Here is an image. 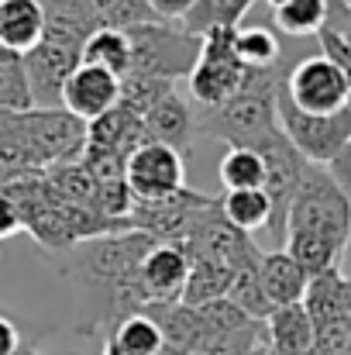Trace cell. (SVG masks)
<instances>
[{
    "mask_svg": "<svg viewBox=\"0 0 351 355\" xmlns=\"http://www.w3.org/2000/svg\"><path fill=\"white\" fill-rule=\"evenodd\" d=\"M21 345H24V342H21L17 324H14L7 314H0V355H14Z\"/></svg>",
    "mask_w": 351,
    "mask_h": 355,
    "instance_id": "8d00e7d4",
    "label": "cell"
},
{
    "mask_svg": "<svg viewBox=\"0 0 351 355\" xmlns=\"http://www.w3.org/2000/svg\"><path fill=\"white\" fill-rule=\"evenodd\" d=\"M172 90H176V87H172L169 80L127 73V76H120V101H117V107H124V111L145 118V114H148L165 94H172Z\"/></svg>",
    "mask_w": 351,
    "mask_h": 355,
    "instance_id": "f546056e",
    "label": "cell"
},
{
    "mask_svg": "<svg viewBox=\"0 0 351 355\" xmlns=\"http://www.w3.org/2000/svg\"><path fill=\"white\" fill-rule=\"evenodd\" d=\"M282 94L293 101L296 111L314 118H334L351 111V83L348 76L324 55L300 59L282 73Z\"/></svg>",
    "mask_w": 351,
    "mask_h": 355,
    "instance_id": "5b68a950",
    "label": "cell"
},
{
    "mask_svg": "<svg viewBox=\"0 0 351 355\" xmlns=\"http://www.w3.org/2000/svg\"><path fill=\"white\" fill-rule=\"evenodd\" d=\"M331 17V0H286L282 7H276L272 21L282 35L289 38H310L321 35V28Z\"/></svg>",
    "mask_w": 351,
    "mask_h": 355,
    "instance_id": "cb8c5ba5",
    "label": "cell"
},
{
    "mask_svg": "<svg viewBox=\"0 0 351 355\" xmlns=\"http://www.w3.org/2000/svg\"><path fill=\"white\" fill-rule=\"evenodd\" d=\"M127 190L138 204H155L186 187V162L176 148L145 141L138 152L127 155Z\"/></svg>",
    "mask_w": 351,
    "mask_h": 355,
    "instance_id": "9c48e42d",
    "label": "cell"
},
{
    "mask_svg": "<svg viewBox=\"0 0 351 355\" xmlns=\"http://www.w3.org/2000/svg\"><path fill=\"white\" fill-rule=\"evenodd\" d=\"M345 3H348V7H351V0H345Z\"/></svg>",
    "mask_w": 351,
    "mask_h": 355,
    "instance_id": "ee69618b",
    "label": "cell"
},
{
    "mask_svg": "<svg viewBox=\"0 0 351 355\" xmlns=\"http://www.w3.org/2000/svg\"><path fill=\"white\" fill-rule=\"evenodd\" d=\"M234 31L237 28H214L204 35L200 59H197L193 73L186 76V90H190V101L197 104V111H214V107L228 104L251 76L234 55Z\"/></svg>",
    "mask_w": 351,
    "mask_h": 355,
    "instance_id": "277c9868",
    "label": "cell"
},
{
    "mask_svg": "<svg viewBox=\"0 0 351 355\" xmlns=\"http://www.w3.org/2000/svg\"><path fill=\"white\" fill-rule=\"evenodd\" d=\"M14 355H38V352H35L31 345H21V349H17V352H14Z\"/></svg>",
    "mask_w": 351,
    "mask_h": 355,
    "instance_id": "60d3db41",
    "label": "cell"
},
{
    "mask_svg": "<svg viewBox=\"0 0 351 355\" xmlns=\"http://www.w3.org/2000/svg\"><path fill=\"white\" fill-rule=\"evenodd\" d=\"M0 314H3V311H0Z\"/></svg>",
    "mask_w": 351,
    "mask_h": 355,
    "instance_id": "f6af8a7d",
    "label": "cell"
},
{
    "mask_svg": "<svg viewBox=\"0 0 351 355\" xmlns=\"http://www.w3.org/2000/svg\"><path fill=\"white\" fill-rule=\"evenodd\" d=\"M327 173L338 180V187H341V190L351 197V141L341 148V152H338V159L327 166Z\"/></svg>",
    "mask_w": 351,
    "mask_h": 355,
    "instance_id": "e575fe53",
    "label": "cell"
},
{
    "mask_svg": "<svg viewBox=\"0 0 351 355\" xmlns=\"http://www.w3.org/2000/svg\"><path fill=\"white\" fill-rule=\"evenodd\" d=\"M104 355H162V331L148 314L120 318L104 338Z\"/></svg>",
    "mask_w": 351,
    "mask_h": 355,
    "instance_id": "ffe728a7",
    "label": "cell"
},
{
    "mask_svg": "<svg viewBox=\"0 0 351 355\" xmlns=\"http://www.w3.org/2000/svg\"><path fill=\"white\" fill-rule=\"evenodd\" d=\"M303 307H307L314 328H327V324L351 321V283L338 269H327V272L314 276L310 286H307Z\"/></svg>",
    "mask_w": 351,
    "mask_h": 355,
    "instance_id": "e0dca14e",
    "label": "cell"
},
{
    "mask_svg": "<svg viewBox=\"0 0 351 355\" xmlns=\"http://www.w3.org/2000/svg\"><path fill=\"white\" fill-rule=\"evenodd\" d=\"M251 3L255 0H197L179 24L200 38L214 28H241V17L251 10Z\"/></svg>",
    "mask_w": 351,
    "mask_h": 355,
    "instance_id": "4316f807",
    "label": "cell"
},
{
    "mask_svg": "<svg viewBox=\"0 0 351 355\" xmlns=\"http://www.w3.org/2000/svg\"><path fill=\"white\" fill-rule=\"evenodd\" d=\"M35 169H42V166H38L35 152L28 148V141L17 131L0 138V187L17 180V176H24V173H35Z\"/></svg>",
    "mask_w": 351,
    "mask_h": 355,
    "instance_id": "1f68e13d",
    "label": "cell"
},
{
    "mask_svg": "<svg viewBox=\"0 0 351 355\" xmlns=\"http://www.w3.org/2000/svg\"><path fill=\"white\" fill-rule=\"evenodd\" d=\"M258 262H262V252H258L255 259H248L244 266L234 269V283H231V290H228V300H231L237 311H244L251 321H262V324H265V318H269L276 307L269 304V297H265V290H262Z\"/></svg>",
    "mask_w": 351,
    "mask_h": 355,
    "instance_id": "d4e9b609",
    "label": "cell"
},
{
    "mask_svg": "<svg viewBox=\"0 0 351 355\" xmlns=\"http://www.w3.org/2000/svg\"><path fill=\"white\" fill-rule=\"evenodd\" d=\"M0 107H10L17 114L31 111V90H28V76H24L21 55L0 59Z\"/></svg>",
    "mask_w": 351,
    "mask_h": 355,
    "instance_id": "4dcf8cb0",
    "label": "cell"
},
{
    "mask_svg": "<svg viewBox=\"0 0 351 355\" xmlns=\"http://www.w3.org/2000/svg\"><path fill=\"white\" fill-rule=\"evenodd\" d=\"M148 3H152V10H155L162 21H176V24H179V21L193 10L197 0H148Z\"/></svg>",
    "mask_w": 351,
    "mask_h": 355,
    "instance_id": "836d02e7",
    "label": "cell"
},
{
    "mask_svg": "<svg viewBox=\"0 0 351 355\" xmlns=\"http://www.w3.org/2000/svg\"><path fill=\"white\" fill-rule=\"evenodd\" d=\"M286 69L251 73L248 83L234 94L228 104L214 111H197V135L221 138L228 148H248L262 135L279 128V83Z\"/></svg>",
    "mask_w": 351,
    "mask_h": 355,
    "instance_id": "6da1fadb",
    "label": "cell"
},
{
    "mask_svg": "<svg viewBox=\"0 0 351 355\" xmlns=\"http://www.w3.org/2000/svg\"><path fill=\"white\" fill-rule=\"evenodd\" d=\"M248 148H255L262 155V166H265V187L262 190L269 193L272 211H276L269 235L286 238V211H289V204H293V197H296V190H300V183H303L307 169H310V162L289 145V138L279 128L269 131V135H262Z\"/></svg>",
    "mask_w": 351,
    "mask_h": 355,
    "instance_id": "ba28073f",
    "label": "cell"
},
{
    "mask_svg": "<svg viewBox=\"0 0 351 355\" xmlns=\"http://www.w3.org/2000/svg\"><path fill=\"white\" fill-rule=\"evenodd\" d=\"M17 232H24V228H21V214H17V207L0 193V238H10V235H17Z\"/></svg>",
    "mask_w": 351,
    "mask_h": 355,
    "instance_id": "d590c367",
    "label": "cell"
},
{
    "mask_svg": "<svg viewBox=\"0 0 351 355\" xmlns=\"http://www.w3.org/2000/svg\"><path fill=\"white\" fill-rule=\"evenodd\" d=\"M80 55H83V49L48 42V38H42L28 55H21L28 90H31V107H42V111L62 107V90H66L69 76L76 73Z\"/></svg>",
    "mask_w": 351,
    "mask_h": 355,
    "instance_id": "30bf717a",
    "label": "cell"
},
{
    "mask_svg": "<svg viewBox=\"0 0 351 355\" xmlns=\"http://www.w3.org/2000/svg\"><path fill=\"white\" fill-rule=\"evenodd\" d=\"M279 38L269 28H237L234 31V55L248 73L279 69Z\"/></svg>",
    "mask_w": 351,
    "mask_h": 355,
    "instance_id": "484cf974",
    "label": "cell"
},
{
    "mask_svg": "<svg viewBox=\"0 0 351 355\" xmlns=\"http://www.w3.org/2000/svg\"><path fill=\"white\" fill-rule=\"evenodd\" d=\"M83 66H97V69H107L114 76H127L131 73V38L127 31H117L100 24L87 45H83V55H80Z\"/></svg>",
    "mask_w": 351,
    "mask_h": 355,
    "instance_id": "7402d4cb",
    "label": "cell"
},
{
    "mask_svg": "<svg viewBox=\"0 0 351 355\" xmlns=\"http://www.w3.org/2000/svg\"><path fill=\"white\" fill-rule=\"evenodd\" d=\"M17 121H21V114H17V111H10V107H0V138L14 135V131H17Z\"/></svg>",
    "mask_w": 351,
    "mask_h": 355,
    "instance_id": "74e56055",
    "label": "cell"
},
{
    "mask_svg": "<svg viewBox=\"0 0 351 355\" xmlns=\"http://www.w3.org/2000/svg\"><path fill=\"white\" fill-rule=\"evenodd\" d=\"M279 131L310 166H331L338 152L351 141V111H341L334 118L303 114L293 107V101L282 94V83H279Z\"/></svg>",
    "mask_w": 351,
    "mask_h": 355,
    "instance_id": "52a82bcc",
    "label": "cell"
},
{
    "mask_svg": "<svg viewBox=\"0 0 351 355\" xmlns=\"http://www.w3.org/2000/svg\"><path fill=\"white\" fill-rule=\"evenodd\" d=\"M17 135L28 141L42 169L80 162L87 152V121L73 118L66 107H31L17 121Z\"/></svg>",
    "mask_w": 351,
    "mask_h": 355,
    "instance_id": "8992f818",
    "label": "cell"
},
{
    "mask_svg": "<svg viewBox=\"0 0 351 355\" xmlns=\"http://www.w3.org/2000/svg\"><path fill=\"white\" fill-rule=\"evenodd\" d=\"M324 235L345 245L351 232V197L338 187L327 166H310L289 211H286V235Z\"/></svg>",
    "mask_w": 351,
    "mask_h": 355,
    "instance_id": "7a4b0ae2",
    "label": "cell"
},
{
    "mask_svg": "<svg viewBox=\"0 0 351 355\" xmlns=\"http://www.w3.org/2000/svg\"><path fill=\"white\" fill-rule=\"evenodd\" d=\"M221 214L241 235H258V232H272L276 211L265 190H234L221 197Z\"/></svg>",
    "mask_w": 351,
    "mask_h": 355,
    "instance_id": "44dd1931",
    "label": "cell"
},
{
    "mask_svg": "<svg viewBox=\"0 0 351 355\" xmlns=\"http://www.w3.org/2000/svg\"><path fill=\"white\" fill-rule=\"evenodd\" d=\"M317 328L303 304L276 307L265 318V349L269 355H314Z\"/></svg>",
    "mask_w": 351,
    "mask_h": 355,
    "instance_id": "5bb4252c",
    "label": "cell"
},
{
    "mask_svg": "<svg viewBox=\"0 0 351 355\" xmlns=\"http://www.w3.org/2000/svg\"><path fill=\"white\" fill-rule=\"evenodd\" d=\"M148 141L145 135V121L124 107L107 111L104 118L87 124V148H104V152H117V155H131Z\"/></svg>",
    "mask_w": 351,
    "mask_h": 355,
    "instance_id": "ac0fdd59",
    "label": "cell"
},
{
    "mask_svg": "<svg viewBox=\"0 0 351 355\" xmlns=\"http://www.w3.org/2000/svg\"><path fill=\"white\" fill-rule=\"evenodd\" d=\"M45 38L42 0H0V45L14 55H28Z\"/></svg>",
    "mask_w": 351,
    "mask_h": 355,
    "instance_id": "2e32d148",
    "label": "cell"
},
{
    "mask_svg": "<svg viewBox=\"0 0 351 355\" xmlns=\"http://www.w3.org/2000/svg\"><path fill=\"white\" fill-rule=\"evenodd\" d=\"M117 101H120V76L97 66H83V62L76 66V73L69 76L62 90V107L87 124L114 111Z\"/></svg>",
    "mask_w": 351,
    "mask_h": 355,
    "instance_id": "7c38bea8",
    "label": "cell"
},
{
    "mask_svg": "<svg viewBox=\"0 0 351 355\" xmlns=\"http://www.w3.org/2000/svg\"><path fill=\"white\" fill-rule=\"evenodd\" d=\"M258 276H262V290H265V297H269V304H272V307L303 304L307 286H310V276L303 272V266H300L286 248L262 252Z\"/></svg>",
    "mask_w": 351,
    "mask_h": 355,
    "instance_id": "9a60e30c",
    "label": "cell"
},
{
    "mask_svg": "<svg viewBox=\"0 0 351 355\" xmlns=\"http://www.w3.org/2000/svg\"><path fill=\"white\" fill-rule=\"evenodd\" d=\"M148 318H155L159 331H162V355H193L200 338H204V321L197 307L186 304H169V307H152L145 311Z\"/></svg>",
    "mask_w": 351,
    "mask_h": 355,
    "instance_id": "d6986e66",
    "label": "cell"
},
{
    "mask_svg": "<svg viewBox=\"0 0 351 355\" xmlns=\"http://www.w3.org/2000/svg\"><path fill=\"white\" fill-rule=\"evenodd\" d=\"M190 279H186V290H183V300L186 307H207L214 300H224L228 290L234 283V269L231 266H221V262H207V259H190Z\"/></svg>",
    "mask_w": 351,
    "mask_h": 355,
    "instance_id": "603a6c76",
    "label": "cell"
},
{
    "mask_svg": "<svg viewBox=\"0 0 351 355\" xmlns=\"http://www.w3.org/2000/svg\"><path fill=\"white\" fill-rule=\"evenodd\" d=\"M338 272L345 276L351 283V232H348V238H345V245H341V259H338Z\"/></svg>",
    "mask_w": 351,
    "mask_h": 355,
    "instance_id": "f35d334b",
    "label": "cell"
},
{
    "mask_svg": "<svg viewBox=\"0 0 351 355\" xmlns=\"http://www.w3.org/2000/svg\"><path fill=\"white\" fill-rule=\"evenodd\" d=\"M314 355H351V321L317 328Z\"/></svg>",
    "mask_w": 351,
    "mask_h": 355,
    "instance_id": "d6a6232c",
    "label": "cell"
},
{
    "mask_svg": "<svg viewBox=\"0 0 351 355\" xmlns=\"http://www.w3.org/2000/svg\"><path fill=\"white\" fill-rule=\"evenodd\" d=\"M269 3H272V7H282V3H286V0H269Z\"/></svg>",
    "mask_w": 351,
    "mask_h": 355,
    "instance_id": "7bdbcfd3",
    "label": "cell"
},
{
    "mask_svg": "<svg viewBox=\"0 0 351 355\" xmlns=\"http://www.w3.org/2000/svg\"><path fill=\"white\" fill-rule=\"evenodd\" d=\"M141 121H145L148 141L169 145V148H176L179 155H190V152H193V141H197V111H193V104L183 101L176 90L165 94Z\"/></svg>",
    "mask_w": 351,
    "mask_h": 355,
    "instance_id": "4fadbf2b",
    "label": "cell"
},
{
    "mask_svg": "<svg viewBox=\"0 0 351 355\" xmlns=\"http://www.w3.org/2000/svg\"><path fill=\"white\" fill-rule=\"evenodd\" d=\"M190 266L193 262H190V255L179 245L155 241L148 248V255L141 259V269H138L148 311L152 307H169V304L183 300V290H186V279H190Z\"/></svg>",
    "mask_w": 351,
    "mask_h": 355,
    "instance_id": "8fae6325",
    "label": "cell"
},
{
    "mask_svg": "<svg viewBox=\"0 0 351 355\" xmlns=\"http://www.w3.org/2000/svg\"><path fill=\"white\" fill-rule=\"evenodd\" d=\"M286 252L303 266V272L314 279L327 269H338V259H341V245L331 241L324 235H286Z\"/></svg>",
    "mask_w": 351,
    "mask_h": 355,
    "instance_id": "f1b7e54d",
    "label": "cell"
},
{
    "mask_svg": "<svg viewBox=\"0 0 351 355\" xmlns=\"http://www.w3.org/2000/svg\"><path fill=\"white\" fill-rule=\"evenodd\" d=\"M251 355H269V349H265V345H262V349H255V352Z\"/></svg>",
    "mask_w": 351,
    "mask_h": 355,
    "instance_id": "b9f144b4",
    "label": "cell"
},
{
    "mask_svg": "<svg viewBox=\"0 0 351 355\" xmlns=\"http://www.w3.org/2000/svg\"><path fill=\"white\" fill-rule=\"evenodd\" d=\"M131 38V73L155 80H186L200 59L204 38L176 21H152L127 31Z\"/></svg>",
    "mask_w": 351,
    "mask_h": 355,
    "instance_id": "3957f363",
    "label": "cell"
},
{
    "mask_svg": "<svg viewBox=\"0 0 351 355\" xmlns=\"http://www.w3.org/2000/svg\"><path fill=\"white\" fill-rule=\"evenodd\" d=\"M217 180L221 187L234 190H262L265 187V166L255 148H228L217 162Z\"/></svg>",
    "mask_w": 351,
    "mask_h": 355,
    "instance_id": "83f0119b",
    "label": "cell"
},
{
    "mask_svg": "<svg viewBox=\"0 0 351 355\" xmlns=\"http://www.w3.org/2000/svg\"><path fill=\"white\" fill-rule=\"evenodd\" d=\"M117 3H120V0H90V7H93V14L100 17V24H104V17H107V14L114 10Z\"/></svg>",
    "mask_w": 351,
    "mask_h": 355,
    "instance_id": "ab89813d",
    "label": "cell"
}]
</instances>
